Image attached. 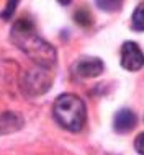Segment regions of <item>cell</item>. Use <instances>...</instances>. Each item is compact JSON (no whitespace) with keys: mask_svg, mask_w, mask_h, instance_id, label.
<instances>
[{"mask_svg":"<svg viewBox=\"0 0 144 155\" xmlns=\"http://www.w3.org/2000/svg\"><path fill=\"white\" fill-rule=\"evenodd\" d=\"M12 41L43 69H48L56 62V51L43 38H39L35 30V25L29 20H16L12 28Z\"/></svg>","mask_w":144,"mask_h":155,"instance_id":"1","label":"cell"},{"mask_svg":"<svg viewBox=\"0 0 144 155\" xmlns=\"http://www.w3.org/2000/svg\"><path fill=\"white\" fill-rule=\"evenodd\" d=\"M53 114L57 123L70 132H79L84 127L87 118L84 101L77 95H72V93L61 95L54 101Z\"/></svg>","mask_w":144,"mask_h":155,"instance_id":"2","label":"cell"},{"mask_svg":"<svg viewBox=\"0 0 144 155\" xmlns=\"http://www.w3.org/2000/svg\"><path fill=\"white\" fill-rule=\"evenodd\" d=\"M51 75L41 67V69L29 70L23 77V88L29 95H41L49 88Z\"/></svg>","mask_w":144,"mask_h":155,"instance_id":"3","label":"cell"},{"mask_svg":"<svg viewBox=\"0 0 144 155\" xmlns=\"http://www.w3.org/2000/svg\"><path fill=\"white\" fill-rule=\"evenodd\" d=\"M121 65L126 70H139L144 65V54L141 48L136 43H128L123 44L121 48Z\"/></svg>","mask_w":144,"mask_h":155,"instance_id":"4","label":"cell"},{"mask_svg":"<svg viewBox=\"0 0 144 155\" xmlns=\"http://www.w3.org/2000/svg\"><path fill=\"white\" fill-rule=\"evenodd\" d=\"M105 65L98 57H84V59L77 61L72 67L75 75L82 78H92V77H97L103 72Z\"/></svg>","mask_w":144,"mask_h":155,"instance_id":"5","label":"cell"},{"mask_svg":"<svg viewBox=\"0 0 144 155\" xmlns=\"http://www.w3.org/2000/svg\"><path fill=\"white\" fill-rule=\"evenodd\" d=\"M115 131L116 132H129L136 126V114L131 110H121L115 116Z\"/></svg>","mask_w":144,"mask_h":155,"instance_id":"6","label":"cell"},{"mask_svg":"<svg viewBox=\"0 0 144 155\" xmlns=\"http://www.w3.org/2000/svg\"><path fill=\"white\" fill-rule=\"evenodd\" d=\"M22 126H23V119L16 113H12V111L0 113V134L15 132Z\"/></svg>","mask_w":144,"mask_h":155,"instance_id":"7","label":"cell"},{"mask_svg":"<svg viewBox=\"0 0 144 155\" xmlns=\"http://www.w3.org/2000/svg\"><path fill=\"white\" fill-rule=\"evenodd\" d=\"M131 25H133L134 30L144 31V3L138 5V8L134 10L133 18H131Z\"/></svg>","mask_w":144,"mask_h":155,"instance_id":"8","label":"cell"},{"mask_svg":"<svg viewBox=\"0 0 144 155\" xmlns=\"http://www.w3.org/2000/svg\"><path fill=\"white\" fill-rule=\"evenodd\" d=\"M134 149H136V152L139 155H144V132H141L134 139Z\"/></svg>","mask_w":144,"mask_h":155,"instance_id":"9","label":"cell"},{"mask_svg":"<svg viewBox=\"0 0 144 155\" xmlns=\"http://www.w3.org/2000/svg\"><path fill=\"white\" fill-rule=\"evenodd\" d=\"M75 20H77V23H80V25H87L88 21H92V18L88 16L87 10H80L79 13H75Z\"/></svg>","mask_w":144,"mask_h":155,"instance_id":"10","label":"cell"}]
</instances>
